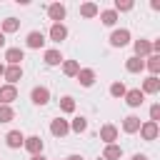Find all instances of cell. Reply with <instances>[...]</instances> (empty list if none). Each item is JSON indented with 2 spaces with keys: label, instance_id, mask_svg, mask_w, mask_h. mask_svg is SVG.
Wrapping results in <instances>:
<instances>
[{
  "label": "cell",
  "instance_id": "obj_25",
  "mask_svg": "<svg viewBox=\"0 0 160 160\" xmlns=\"http://www.w3.org/2000/svg\"><path fill=\"white\" fill-rule=\"evenodd\" d=\"M20 28V20H15V18H5L2 20V28H0V32L5 35V32H15Z\"/></svg>",
  "mask_w": 160,
  "mask_h": 160
},
{
  "label": "cell",
  "instance_id": "obj_33",
  "mask_svg": "<svg viewBox=\"0 0 160 160\" xmlns=\"http://www.w3.org/2000/svg\"><path fill=\"white\" fill-rule=\"evenodd\" d=\"M132 160H148V158H145V155H140V152H138V155H132Z\"/></svg>",
  "mask_w": 160,
  "mask_h": 160
},
{
  "label": "cell",
  "instance_id": "obj_30",
  "mask_svg": "<svg viewBox=\"0 0 160 160\" xmlns=\"http://www.w3.org/2000/svg\"><path fill=\"white\" fill-rule=\"evenodd\" d=\"M60 110H62V112H72V110H75V100H72L70 95H65V98L60 100Z\"/></svg>",
  "mask_w": 160,
  "mask_h": 160
},
{
  "label": "cell",
  "instance_id": "obj_7",
  "mask_svg": "<svg viewBox=\"0 0 160 160\" xmlns=\"http://www.w3.org/2000/svg\"><path fill=\"white\" fill-rule=\"evenodd\" d=\"M148 55H152V42L150 40H135V58H148Z\"/></svg>",
  "mask_w": 160,
  "mask_h": 160
},
{
  "label": "cell",
  "instance_id": "obj_12",
  "mask_svg": "<svg viewBox=\"0 0 160 160\" xmlns=\"http://www.w3.org/2000/svg\"><path fill=\"white\" fill-rule=\"evenodd\" d=\"M22 58H25V52H22L20 48H8V50H5V60H8V65H20Z\"/></svg>",
  "mask_w": 160,
  "mask_h": 160
},
{
  "label": "cell",
  "instance_id": "obj_3",
  "mask_svg": "<svg viewBox=\"0 0 160 160\" xmlns=\"http://www.w3.org/2000/svg\"><path fill=\"white\" fill-rule=\"evenodd\" d=\"M30 100H32L35 105H48V102H50V90H48V88H42V85H38V88H32Z\"/></svg>",
  "mask_w": 160,
  "mask_h": 160
},
{
  "label": "cell",
  "instance_id": "obj_13",
  "mask_svg": "<svg viewBox=\"0 0 160 160\" xmlns=\"http://www.w3.org/2000/svg\"><path fill=\"white\" fill-rule=\"evenodd\" d=\"M75 78L80 80L82 88H90V85L95 82V70H90V68H80V72H78Z\"/></svg>",
  "mask_w": 160,
  "mask_h": 160
},
{
  "label": "cell",
  "instance_id": "obj_37",
  "mask_svg": "<svg viewBox=\"0 0 160 160\" xmlns=\"http://www.w3.org/2000/svg\"><path fill=\"white\" fill-rule=\"evenodd\" d=\"M2 72H5V65H2V62H0V75H2Z\"/></svg>",
  "mask_w": 160,
  "mask_h": 160
},
{
  "label": "cell",
  "instance_id": "obj_4",
  "mask_svg": "<svg viewBox=\"0 0 160 160\" xmlns=\"http://www.w3.org/2000/svg\"><path fill=\"white\" fill-rule=\"evenodd\" d=\"M50 132H52L55 138H65V135L70 132V122L62 120V118H55V120L50 122Z\"/></svg>",
  "mask_w": 160,
  "mask_h": 160
},
{
  "label": "cell",
  "instance_id": "obj_21",
  "mask_svg": "<svg viewBox=\"0 0 160 160\" xmlns=\"http://www.w3.org/2000/svg\"><path fill=\"white\" fill-rule=\"evenodd\" d=\"M142 68H145V62H142L140 58H135V55L125 60V70H128V72H140Z\"/></svg>",
  "mask_w": 160,
  "mask_h": 160
},
{
  "label": "cell",
  "instance_id": "obj_22",
  "mask_svg": "<svg viewBox=\"0 0 160 160\" xmlns=\"http://www.w3.org/2000/svg\"><path fill=\"white\" fill-rule=\"evenodd\" d=\"M62 72H65L68 78H75V75L80 72V65H78V60H62Z\"/></svg>",
  "mask_w": 160,
  "mask_h": 160
},
{
  "label": "cell",
  "instance_id": "obj_17",
  "mask_svg": "<svg viewBox=\"0 0 160 160\" xmlns=\"http://www.w3.org/2000/svg\"><path fill=\"white\" fill-rule=\"evenodd\" d=\"M48 15H50V20L60 22V20L65 18V5H60V2H52V5L48 8Z\"/></svg>",
  "mask_w": 160,
  "mask_h": 160
},
{
  "label": "cell",
  "instance_id": "obj_32",
  "mask_svg": "<svg viewBox=\"0 0 160 160\" xmlns=\"http://www.w3.org/2000/svg\"><path fill=\"white\" fill-rule=\"evenodd\" d=\"M150 120H152V122H158V120H160V105H158V102L150 108Z\"/></svg>",
  "mask_w": 160,
  "mask_h": 160
},
{
  "label": "cell",
  "instance_id": "obj_31",
  "mask_svg": "<svg viewBox=\"0 0 160 160\" xmlns=\"http://www.w3.org/2000/svg\"><path fill=\"white\" fill-rule=\"evenodd\" d=\"M132 10V0H115V12H128Z\"/></svg>",
  "mask_w": 160,
  "mask_h": 160
},
{
  "label": "cell",
  "instance_id": "obj_18",
  "mask_svg": "<svg viewBox=\"0 0 160 160\" xmlns=\"http://www.w3.org/2000/svg\"><path fill=\"white\" fill-rule=\"evenodd\" d=\"M42 45H45V35H42V32H38V30H32V32L28 35V48L38 50V48H42Z\"/></svg>",
  "mask_w": 160,
  "mask_h": 160
},
{
  "label": "cell",
  "instance_id": "obj_24",
  "mask_svg": "<svg viewBox=\"0 0 160 160\" xmlns=\"http://www.w3.org/2000/svg\"><path fill=\"white\" fill-rule=\"evenodd\" d=\"M100 20H102V25L112 28V25L118 22V12H115V10H102V12H100Z\"/></svg>",
  "mask_w": 160,
  "mask_h": 160
},
{
  "label": "cell",
  "instance_id": "obj_1",
  "mask_svg": "<svg viewBox=\"0 0 160 160\" xmlns=\"http://www.w3.org/2000/svg\"><path fill=\"white\" fill-rule=\"evenodd\" d=\"M128 42H130V30H125V28L112 30V35H110V45L112 48H125Z\"/></svg>",
  "mask_w": 160,
  "mask_h": 160
},
{
  "label": "cell",
  "instance_id": "obj_27",
  "mask_svg": "<svg viewBox=\"0 0 160 160\" xmlns=\"http://www.w3.org/2000/svg\"><path fill=\"white\" fill-rule=\"evenodd\" d=\"M15 118V110L10 105H0V122H10Z\"/></svg>",
  "mask_w": 160,
  "mask_h": 160
},
{
  "label": "cell",
  "instance_id": "obj_9",
  "mask_svg": "<svg viewBox=\"0 0 160 160\" xmlns=\"http://www.w3.org/2000/svg\"><path fill=\"white\" fill-rule=\"evenodd\" d=\"M100 140H105V145H112L118 140V128L115 125H102L100 128Z\"/></svg>",
  "mask_w": 160,
  "mask_h": 160
},
{
  "label": "cell",
  "instance_id": "obj_29",
  "mask_svg": "<svg viewBox=\"0 0 160 160\" xmlns=\"http://www.w3.org/2000/svg\"><path fill=\"white\" fill-rule=\"evenodd\" d=\"M70 130H75V132H85V130H88V120H85V118H75V120L70 122Z\"/></svg>",
  "mask_w": 160,
  "mask_h": 160
},
{
  "label": "cell",
  "instance_id": "obj_35",
  "mask_svg": "<svg viewBox=\"0 0 160 160\" xmlns=\"http://www.w3.org/2000/svg\"><path fill=\"white\" fill-rule=\"evenodd\" d=\"M68 160H82V158H80V155H70Z\"/></svg>",
  "mask_w": 160,
  "mask_h": 160
},
{
  "label": "cell",
  "instance_id": "obj_34",
  "mask_svg": "<svg viewBox=\"0 0 160 160\" xmlns=\"http://www.w3.org/2000/svg\"><path fill=\"white\" fill-rule=\"evenodd\" d=\"M30 160H48V158H42V152H40V155H32Z\"/></svg>",
  "mask_w": 160,
  "mask_h": 160
},
{
  "label": "cell",
  "instance_id": "obj_14",
  "mask_svg": "<svg viewBox=\"0 0 160 160\" xmlns=\"http://www.w3.org/2000/svg\"><path fill=\"white\" fill-rule=\"evenodd\" d=\"M50 38H52L55 42L65 40V38H68V28H65L62 22H52V28H50Z\"/></svg>",
  "mask_w": 160,
  "mask_h": 160
},
{
  "label": "cell",
  "instance_id": "obj_2",
  "mask_svg": "<svg viewBox=\"0 0 160 160\" xmlns=\"http://www.w3.org/2000/svg\"><path fill=\"white\" fill-rule=\"evenodd\" d=\"M140 135H142V140H155V138L160 135V125L152 122V120L140 122Z\"/></svg>",
  "mask_w": 160,
  "mask_h": 160
},
{
  "label": "cell",
  "instance_id": "obj_10",
  "mask_svg": "<svg viewBox=\"0 0 160 160\" xmlns=\"http://www.w3.org/2000/svg\"><path fill=\"white\" fill-rule=\"evenodd\" d=\"M5 142H8V148H22V142H25V135L20 132V130H10L8 135H5Z\"/></svg>",
  "mask_w": 160,
  "mask_h": 160
},
{
  "label": "cell",
  "instance_id": "obj_15",
  "mask_svg": "<svg viewBox=\"0 0 160 160\" xmlns=\"http://www.w3.org/2000/svg\"><path fill=\"white\" fill-rule=\"evenodd\" d=\"M122 130H125L128 135L138 132V130H140V118H135V115H128V118L122 120Z\"/></svg>",
  "mask_w": 160,
  "mask_h": 160
},
{
  "label": "cell",
  "instance_id": "obj_8",
  "mask_svg": "<svg viewBox=\"0 0 160 160\" xmlns=\"http://www.w3.org/2000/svg\"><path fill=\"white\" fill-rule=\"evenodd\" d=\"M142 100H145V95H142V90H138V88L125 92V102H128L130 108H140V105H142Z\"/></svg>",
  "mask_w": 160,
  "mask_h": 160
},
{
  "label": "cell",
  "instance_id": "obj_6",
  "mask_svg": "<svg viewBox=\"0 0 160 160\" xmlns=\"http://www.w3.org/2000/svg\"><path fill=\"white\" fill-rule=\"evenodd\" d=\"M2 78L8 80V85H15V82L22 78V68H20V65H8L5 72H2Z\"/></svg>",
  "mask_w": 160,
  "mask_h": 160
},
{
  "label": "cell",
  "instance_id": "obj_23",
  "mask_svg": "<svg viewBox=\"0 0 160 160\" xmlns=\"http://www.w3.org/2000/svg\"><path fill=\"white\" fill-rule=\"evenodd\" d=\"M98 12H100V10H98L95 2H82V5H80V15H82V18H95Z\"/></svg>",
  "mask_w": 160,
  "mask_h": 160
},
{
  "label": "cell",
  "instance_id": "obj_11",
  "mask_svg": "<svg viewBox=\"0 0 160 160\" xmlns=\"http://www.w3.org/2000/svg\"><path fill=\"white\" fill-rule=\"evenodd\" d=\"M15 98H18L15 85H2V88H0V105H10Z\"/></svg>",
  "mask_w": 160,
  "mask_h": 160
},
{
  "label": "cell",
  "instance_id": "obj_28",
  "mask_svg": "<svg viewBox=\"0 0 160 160\" xmlns=\"http://www.w3.org/2000/svg\"><path fill=\"white\" fill-rule=\"evenodd\" d=\"M125 92H128V88H125L122 82H112V85H110V95H112V98H125Z\"/></svg>",
  "mask_w": 160,
  "mask_h": 160
},
{
  "label": "cell",
  "instance_id": "obj_16",
  "mask_svg": "<svg viewBox=\"0 0 160 160\" xmlns=\"http://www.w3.org/2000/svg\"><path fill=\"white\" fill-rule=\"evenodd\" d=\"M102 158H105V160H120V158H122V148L115 145V142H112V145H105Z\"/></svg>",
  "mask_w": 160,
  "mask_h": 160
},
{
  "label": "cell",
  "instance_id": "obj_19",
  "mask_svg": "<svg viewBox=\"0 0 160 160\" xmlns=\"http://www.w3.org/2000/svg\"><path fill=\"white\" fill-rule=\"evenodd\" d=\"M42 60H45V65H60L62 62V55H60V50H45V55H42Z\"/></svg>",
  "mask_w": 160,
  "mask_h": 160
},
{
  "label": "cell",
  "instance_id": "obj_36",
  "mask_svg": "<svg viewBox=\"0 0 160 160\" xmlns=\"http://www.w3.org/2000/svg\"><path fill=\"white\" fill-rule=\"evenodd\" d=\"M2 45H5V35L0 32V48H2Z\"/></svg>",
  "mask_w": 160,
  "mask_h": 160
},
{
  "label": "cell",
  "instance_id": "obj_5",
  "mask_svg": "<svg viewBox=\"0 0 160 160\" xmlns=\"http://www.w3.org/2000/svg\"><path fill=\"white\" fill-rule=\"evenodd\" d=\"M22 148H25L30 155H40V152H42V138H40V135H30V138H25Z\"/></svg>",
  "mask_w": 160,
  "mask_h": 160
},
{
  "label": "cell",
  "instance_id": "obj_26",
  "mask_svg": "<svg viewBox=\"0 0 160 160\" xmlns=\"http://www.w3.org/2000/svg\"><path fill=\"white\" fill-rule=\"evenodd\" d=\"M145 68L155 75L158 70H160V55H148V62H145Z\"/></svg>",
  "mask_w": 160,
  "mask_h": 160
},
{
  "label": "cell",
  "instance_id": "obj_20",
  "mask_svg": "<svg viewBox=\"0 0 160 160\" xmlns=\"http://www.w3.org/2000/svg\"><path fill=\"white\" fill-rule=\"evenodd\" d=\"M158 90H160V80H158L155 75H150V78H148V80L142 82V95H145V92H150V95H155Z\"/></svg>",
  "mask_w": 160,
  "mask_h": 160
}]
</instances>
